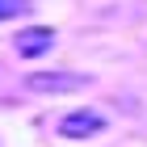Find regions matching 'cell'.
<instances>
[{"label": "cell", "instance_id": "cell-1", "mask_svg": "<svg viewBox=\"0 0 147 147\" xmlns=\"http://www.w3.org/2000/svg\"><path fill=\"white\" fill-rule=\"evenodd\" d=\"M55 130H59L63 139H92V135H101V130H105V113H101V109H88V105H80V109H71V113L59 118Z\"/></svg>", "mask_w": 147, "mask_h": 147}, {"label": "cell", "instance_id": "cell-2", "mask_svg": "<svg viewBox=\"0 0 147 147\" xmlns=\"http://www.w3.org/2000/svg\"><path fill=\"white\" fill-rule=\"evenodd\" d=\"M88 84V76H80V71H34V76H25V88L34 92H76Z\"/></svg>", "mask_w": 147, "mask_h": 147}, {"label": "cell", "instance_id": "cell-3", "mask_svg": "<svg viewBox=\"0 0 147 147\" xmlns=\"http://www.w3.org/2000/svg\"><path fill=\"white\" fill-rule=\"evenodd\" d=\"M51 46H55V30H51V25H30V30L17 34V55L21 59H38V55H46Z\"/></svg>", "mask_w": 147, "mask_h": 147}, {"label": "cell", "instance_id": "cell-4", "mask_svg": "<svg viewBox=\"0 0 147 147\" xmlns=\"http://www.w3.org/2000/svg\"><path fill=\"white\" fill-rule=\"evenodd\" d=\"M25 13H30V0H0V21H13Z\"/></svg>", "mask_w": 147, "mask_h": 147}]
</instances>
